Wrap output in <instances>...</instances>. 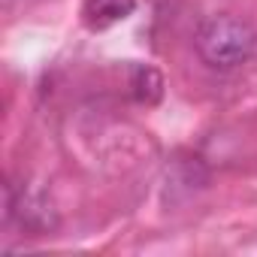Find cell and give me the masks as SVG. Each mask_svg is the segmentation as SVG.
Wrapping results in <instances>:
<instances>
[{
	"label": "cell",
	"mask_w": 257,
	"mask_h": 257,
	"mask_svg": "<svg viewBox=\"0 0 257 257\" xmlns=\"http://www.w3.org/2000/svg\"><path fill=\"white\" fill-rule=\"evenodd\" d=\"M194 49L206 67L218 73H230L248 64L251 55L257 52V31L245 19H236L227 13L209 16L200 22L194 34Z\"/></svg>",
	"instance_id": "obj_1"
},
{
	"label": "cell",
	"mask_w": 257,
	"mask_h": 257,
	"mask_svg": "<svg viewBox=\"0 0 257 257\" xmlns=\"http://www.w3.org/2000/svg\"><path fill=\"white\" fill-rule=\"evenodd\" d=\"M137 10V0H85L82 22L88 31H106L124 19H131Z\"/></svg>",
	"instance_id": "obj_2"
},
{
	"label": "cell",
	"mask_w": 257,
	"mask_h": 257,
	"mask_svg": "<svg viewBox=\"0 0 257 257\" xmlns=\"http://www.w3.org/2000/svg\"><path fill=\"white\" fill-rule=\"evenodd\" d=\"M131 94H134V100L143 103V106L161 103V97H164V76H161L155 67H149V64L131 67Z\"/></svg>",
	"instance_id": "obj_3"
}]
</instances>
